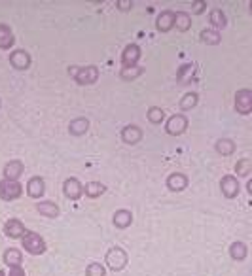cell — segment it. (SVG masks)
I'll return each mask as SVG.
<instances>
[{
	"mask_svg": "<svg viewBox=\"0 0 252 276\" xmlns=\"http://www.w3.org/2000/svg\"><path fill=\"white\" fill-rule=\"evenodd\" d=\"M69 74L76 79L78 85H93L99 79V69L95 65H87V67H80V69H69Z\"/></svg>",
	"mask_w": 252,
	"mask_h": 276,
	"instance_id": "obj_1",
	"label": "cell"
},
{
	"mask_svg": "<svg viewBox=\"0 0 252 276\" xmlns=\"http://www.w3.org/2000/svg\"><path fill=\"white\" fill-rule=\"evenodd\" d=\"M23 248L29 252L30 256H40V254L46 252V240H44L38 233L27 231V233L23 235Z\"/></svg>",
	"mask_w": 252,
	"mask_h": 276,
	"instance_id": "obj_2",
	"label": "cell"
},
{
	"mask_svg": "<svg viewBox=\"0 0 252 276\" xmlns=\"http://www.w3.org/2000/svg\"><path fill=\"white\" fill-rule=\"evenodd\" d=\"M127 259H129V257H127V254H125V250L120 246L110 248V250L106 252V257H104L106 265L110 267L112 271H121V269H125Z\"/></svg>",
	"mask_w": 252,
	"mask_h": 276,
	"instance_id": "obj_3",
	"label": "cell"
},
{
	"mask_svg": "<svg viewBox=\"0 0 252 276\" xmlns=\"http://www.w3.org/2000/svg\"><path fill=\"white\" fill-rule=\"evenodd\" d=\"M23 193V186H21L17 180H2L0 182V199L4 201H15L21 197Z\"/></svg>",
	"mask_w": 252,
	"mask_h": 276,
	"instance_id": "obj_4",
	"label": "cell"
},
{
	"mask_svg": "<svg viewBox=\"0 0 252 276\" xmlns=\"http://www.w3.org/2000/svg\"><path fill=\"white\" fill-rule=\"evenodd\" d=\"M235 110L241 116H249L252 112V91L251 89H239L235 93Z\"/></svg>",
	"mask_w": 252,
	"mask_h": 276,
	"instance_id": "obj_5",
	"label": "cell"
},
{
	"mask_svg": "<svg viewBox=\"0 0 252 276\" xmlns=\"http://www.w3.org/2000/svg\"><path fill=\"white\" fill-rule=\"evenodd\" d=\"M186 129H188V119L184 118L182 114L171 116V118L167 119V125H165L167 135H171V137H178L182 133H186Z\"/></svg>",
	"mask_w": 252,
	"mask_h": 276,
	"instance_id": "obj_6",
	"label": "cell"
},
{
	"mask_svg": "<svg viewBox=\"0 0 252 276\" xmlns=\"http://www.w3.org/2000/svg\"><path fill=\"white\" fill-rule=\"evenodd\" d=\"M142 51L137 44H127L125 50L121 53V65L123 69H129V67H137V63L141 59Z\"/></svg>",
	"mask_w": 252,
	"mask_h": 276,
	"instance_id": "obj_7",
	"label": "cell"
},
{
	"mask_svg": "<svg viewBox=\"0 0 252 276\" xmlns=\"http://www.w3.org/2000/svg\"><path fill=\"white\" fill-rule=\"evenodd\" d=\"M63 193L71 201H78L84 195V186L78 182V178H67L63 184Z\"/></svg>",
	"mask_w": 252,
	"mask_h": 276,
	"instance_id": "obj_8",
	"label": "cell"
},
{
	"mask_svg": "<svg viewBox=\"0 0 252 276\" xmlns=\"http://www.w3.org/2000/svg\"><path fill=\"white\" fill-rule=\"evenodd\" d=\"M220 189H222L224 197L226 199H235L239 195V182L237 178L232 176V174H226V176L220 180Z\"/></svg>",
	"mask_w": 252,
	"mask_h": 276,
	"instance_id": "obj_9",
	"label": "cell"
},
{
	"mask_svg": "<svg viewBox=\"0 0 252 276\" xmlns=\"http://www.w3.org/2000/svg\"><path fill=\"white\" fill-rule=\"evenodd\" d=\"M120 137H121V142L129 144V146H135V144H139L142 140V131L137 125H127V127L121 129Z\"/></svg>",
	"mask_w": 252,
	"mask_h": 276,
	"instance_id": "obj_10",
	"label": "cell"
},
{
	"mask_svg": "<svg viewBox=\"0 0 252 276\" xmlns=\"http://www.w3.org/2000/svg\"><path fill=\"white\" fill-rule=\"evenodd\" d=\"M10 63L15 70H27L30 67V55L25 50H15L10 55Z\"/></svg>",
	"mask_w": 252,
	"mask_h": 276,
	"instance_id": "obj_11",
	"label": "cell"
},
{
	"mask_svg": "<svg viewBox=\"0 0 252 276\" xmlns=\"http://www.w3.org/2000/svg\"><path fill=\"white\" fill-rule=\"evenodd\" d=\"M46 191V184H44V178L40 176H32L27 182V195L32 199H40Z\"/></svg>",
	"mask_w": 252,
	"mask_h": 276,
	"instance_id": "obj_12",
	"label": "cell"
},
{
	"mask_svg": "<svg viewBox=\"0 0 252 276\" xmlns=\"http://www.w3.org/2000/svg\"><path fill=\"white\" fill-rule=\"evenodd\" d=\"M27 231H25V225L21 223L19 219H8L4 223V235L10 238H23Z\"/></svg>",
	"mask_w": 252,
	"mask_h": 276,
	"instance_id": "obj_13",
	"label": "cell"
},
{
	"mask_svg": "<svg viewBox=\"0 0 252 276\" xmlns=\"http://www.w3.org/2000/svg\"><path fill=\"white\" fill-rule=\"evenodd\" d=\"M174 27V11L165 10L158 15V21H156V29L160 32H169V30Z\"/></svg>",
	"mask_w": 252,
	"mask_h": 276,
	"instance_id": "obj_14",
	"label": "cell"
},
{
	"mask_svg": "<svg viewBox=\"0 0 252 276\" xmlns=\"http://www.w3.org/2000/svg\"><path fill=\"white\" fill-rule=\"evenodd\" d=\"M167 188L171 189V191H184V189L188 188V178H186V174H182V172H172V174H169V178H167Z\"/></svg>",
	"mask_w": 252,
	"mask_h": 276,
	"instance_id": "obj_15",
	"label": "cell"
},
{
	"mask_svg": "<svg viewBox=\"0 0 252 276\" xmlns=\"http://www.w3.org/2000/svg\"><path fill=\"white\" fill-rule=\"evenodd\" d=\"M23 172H25V167H23L19 159H13L10 163H6V167H4V178L6 180H17Z\"/></svg>",
	"mask_w": 252,
	"mask_h": 276,
	"instance_id": "obj_16",
	"label": "cell"
},
{
	"mask_svg": "<svg viewBox=\"0 0 252 276\" xmlns=\"http://www.w3.org/2000/svg\"><path fill=\"white\" fill-rule=\"evenodd\" d=\"M131 223H133V214L129 210L121 208V210L114 212V225L118 227V229H127Z\"/></svg>",
	"mask_w": 252,
	"mask_h": 276,
	"instance_id": "obj_17",
	"label": "cell"
},
{
	"mask_svg": "<svg viewBox=\"0 0 252 276\" xmlns=\"http://www.w3.org/2000/svg\"><path fill=\"white\" fill-rule=\"evenodd\" d=\"M87 129H89V121L85 118H76L71 121V125H69V133H71L72 137H82V135H85L87 133Z\"/></svg>",
	"mask_w": 252,
	"mask_h": 276,
	"instance_id": "obj_18",
	"label": "cell"
},
{
	"mask_svg": "<svg viewBox=\"0 0 252 276\" xmlns=\"http://www.w3.org/2000/svg\"><path fill=\"white\" fill-rule=\"evenodd\" d=\"M13 32L8 25H4V23H0V50H10L11 46H13Z\"/></svg>",
	"mask_w": 252,
	"mask_h": 276,
	"instance_id": "obj_19",
	"label": "cell"
},
{
	"mask_svg": "<svg viewBox=\"0 0 252 276\" xmlns=\"http://www.w3.org/2000/svg\"><path fill=\"white\" fill-rule=\"evenodd\" d=\"M36 210L44 214L46 217H57L59 216V207L53 203V201H44V203H38L36 205Z\"/></svg>",
	"mask_w": 252,
	"mask_h": 276,
	"instance_id": "obj_20",
	"label": "cell"
},
{
	"mask_svg": "<svg viewBox=\"0 0 252 276\" xmlns=\"http://www.w3.org/2000/svg\"><path fill=\"white\" fill-rule=\"evenodd\" d=\"M174 27L178 30H182V32L190 30V27H192V17L186 11H176L174 13Z\"/></svg>",
	"mask_w": 252,
	"mask_h": 276,
	"instance_id": "obj_21",
	"label": "cell"
},
{
	"mask_svg": "<svg viewBox=\"0 0 252 276\" xmlns=\"http://www.w3.org/2000/svg\"><path fill=\"white\" fill-rule=\"evenodd\" d=\"M247 254H249V248H247L245 242H233L232 246H230V256L235 261H243L247 257Z\"/></svg>",
	"mask_w": 252,
	"mask_h": 276,
	"instance_id": "obj_22",
	"label": "cell"
},
{
	"mask_svg": "<svg viewBox=\"0 0 252 276\" xmlns=\"http://www.w3.org/2000/svg\"><path fill=\"white\" fill-rule=\"evenodd\" d=\"M21 259H23V256H21L19 250H15V248H8V250L4 252V263L8 267L21 265Z\"/></svg>",
	"mask_w": 252,
	"mask_h": 276,
	"instance_id": "obj_23",
	"label": "cell"
},
{
	"mask_svg": "<svg viewBox=\"0 0 252 276\" xmlns=\"http://www.w3.org/2000/svg\"><path fill=\"white\" fill-rule=\"evenodd\" d=\"M216 151L220 153V155H232L233 151H235V142L230 140V138H220L218 142H216Z\"/></svg>",
	"mask_w": 252,
	"mask_h": 276,
	"instance_id": "obj_24",
	"label": "cell"
},
{
	"mask_svg": "<svg viewBox=\"0 0 252 276\" xmlns=\"http://www.w3.org/2000/svg\"><path fill=\"white\" fill-rule=\"evenodd\" d=\"M209 21H211V25L214 27V29H224L226 27V15H224L222 10H218V8H214V10H211V13H209Z\"/></svg>",
	"mask_w": 252,
	"mask_h": 276,
	"instance_id": "obj_25",
	"label": "cell"
},
{
	"mask_svg": "<svg viewBox=\"0 0 252 276\" xmlns=\"http://www.w3.org/2000/svg\"><path fill=\"white\" fill-rule=\"evenodd\" d=\"M144 74V69L142 67H129V69H121L120 72V78L123 81H133V79H137L139 76Z\"/></svg>",
	"mask_w": 252,
	"mask_h": 276,
	"instance_id": "obj_26",
	"label": "cell"
},
{
	"mask_svg": "<svg viewBox=\"0 0 252 276\" xmlns=\"http://www.w3.org/2000/svg\"><path fill=\"white\" fill-rule=\"evenodd\" d=\"M84 191H85V195L91 199H97V197H101L102 193L106 191V188L102 186L101 182H89L85 188H84Z\"/></svg>",
	"mask_w": 252,
	"mask_h": 276,
	"instance_id": "obj_27",
	"label": "cell"
},
{
	"mask_svg": "<svg viewBox=\"0 0 252 276\" xmlns=\"http://www.w3.org/2000/svg\"><path fill=\"white\" fill-rule=\"evenodd\" d=\"M220 34L216 30H201V42L207 46H218L220 44Z\"/></svg>",
	"mask_w": 252,
	"mask_h": 276,
	"instance_id": "obj_28",
	"label": "cell"
},
{
	"mask_svg": "<svg viewBox=\"0 0 252 276\" xmlns=\"http://www.w3.org/2000/svg\"><path fill=\"white\" fill-rule=\"evenodd\" d=\"M146 116H148V121H150V123H154V125H160L163 119H165V112H163L160 106H152V108H148Z\"/></svg>",
	"mask_w": 252,
	"mask_h": 276,
	"instance_id": "obj_29",
	"label": "cell"
},
{
	"mask_svg": "<svg viewBox=\"0 0 252 276\" xmlns=\"http://www.w3.org/2000/svg\"><path fill=\"white\" fill-rule=\"evenodd\" d=\"M235 172L239 174V176H249L252 172V161L249 157H243L237 161V165H235Z\"/></svg>",
	"mask_w": 252,
	"mask_h": 276,
	"instance_id": "obj_30",
	"label": "cell"
},
{
	"mask_svg": "<svg viewBox=\"0 0 252 276\" xmlns=\"http://www.w3.org/2000/svg\"><path fill=\"white\" fill-rule=\"evenodd\" d=\"M197 100H199V97H197V93H186L184 97H182L180 100V108L182 110H192L197 106Z\"/></svg>",
	"mask_w": 252,
	"mask_h": 276,
	"instance_id": "obj_31",
	"label": "cell"
},
{
	"mask_svg": "<svg viewBox=\"0 0 252 276\" xmlns=\"http://www.w3.org/2000/svg\"><path fill=\"white\" fill-rule=\"evenodd\" d=\"M85 275L87 276H104L106 275V271H104V267L101 263H89L87 269H85Z\"/></svg>",
	"mask_w": 252,
	"mask_h": 276,
	"instance_id": "obj_32",
	"label": "cell"
},
{
	"mask_svg": "<svg viewBox=\"0 0 252 276\" xmlns=\"http://www.w3.org/2000/svg\"><path fill=\"white\" fill-rule=\"evenodd\" d=\"M116 6H118V10L120 11H129L133 8V2L131 0H118Z\"/></svg>",
	"mask_w": 252,
	"mask_h": 276,
	"instance_id": "obj_33",
	"label": "cell"
},
{
	"mask_svg": "<svg viewBox=\"0 0 252 276\" xmlns=\"http://www.w3.org/2000/svg\"><path fill=\"white\" fill-rule=\"evenodd\" d=\"M205 8H207V2H195V4H193V13H197V15H199V13H203V11H205Z\"/></svg>",
	"mask_w": 252,
	"mask_h": 276,
	"instance_id": "obj_34",
	"label": "cell"
},
{
	"mask_svg": "<svg viewBox=\"0 0 252 276\" xmlns=\"http://www.w3.org/2000/svg\"><path fill=\"white\" fill-rule=\"evenodd\" d=\"M10 276H27V275L21 269V265H17V267H10Z\"/></svg>",
	"mask_w": 252,
	"mask_h": 276,
	"instance_id": "obj_35",
	"label": "cell"
},
{
	"mask_svg": "<svg viewBox=\"0 0 252 276\" xmlns=\"http://www.w3.org/2000/svg\"><path fill=\"white\" fill-rule=\"evenodd\" d=\"M0 276H6V275H4V273H2V271H0Z\"/></svg>",
	"mask_w": 252,
	"mask_h": 276,
	"instance_id": "obj_36",
	"label": "cell"
},
{
	"mask_svg": "<svg viewBox=\"0 0 252 276\" xmlns=\"http://www.w3.org/2000/svg\"><path fill=\"white\" fill-rule=\"evenodd\" d=\"M0 106H2V102H0Z\"/></svg>",
	"mask_w": 252,
	"mask_h": 276,
	"instance_id": "obj_37",
	"label": "cell"
}]
</instances>
